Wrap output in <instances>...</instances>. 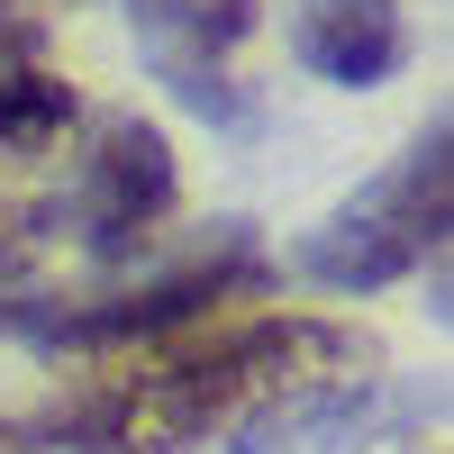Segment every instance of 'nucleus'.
<instances>
[{"instance_id":"1","label":"nucleus","mask_w":454,"mask_h":454,"mask_svg":"<svg viewBox=\"0 0 454 454\" xmlns=\"http://www.w3.org/2000/svg\"><path fill=\"white\" fill-rule=\"evenodd\" d=\"M372 346L355 327L327 318H254L227 327L209 346L155 355L145 372H119V382L82 391L55 419V436H73L82 454H182L209 427H237L254 400H273L291 382H327V372H355Z\"/></svg>"},{"instance_id":"2","label":"nucleus","mask_w":454,"mask_h":454,"mask_svg":"<svg viewBox=\"0 0 454 454\" xmlns=\"http://www.w3.org/2000/svg\"><path fill=\"white\" fill-rule=\"evenodd\" d=\"M445 145H454L445 119H427V137L409 145L382 182H364L336 218L309 227L300 273L327 282V291H382V282H400V273H419V263L445 246V182H454Z\"/></svg>"},{"instance_id":"3","label":"nucleus","mask_w":454,"mask_h":454,"mask_svg":"<svg viewBox=\"0 0 454 454\" xmlns=\"http://www.w3.org/2000/svg\"><path fill=\"white\" fill-rule=\"evenodd\" d=\"M263 282H273V263L246 254V246H227V254L192 263V273L137 282V291H119V300H91V309H46V300H36L27 336H36V346H73V355H100V346H155V336L192 327V318L218 309V300H246V291H263Z\"/></svg>"},{"instance_id":"4","label":"nucleus","mask_w":454,"mask_h":454,"mask_svg":"<svg viewBox=\"0 0 454 454\" xmlns=\"http://www.w3.org/2000/svg\"><path fill=\"white\" fill-rule=\"evenodd\" d=\"M173 145H164V128H145V119H109L100 128V145L82 155V173H73V200L55 209L73 237H82L100 263H119V254H137L145 237H155V218L173 209Z\"/></svg>"},{"instance_id":"5","label":"nucleus","mask_w":454,"mask_h":454,"mask_svg":"<svg viewBox=\"0 0 454 454\" xmlns=\"http://www.w3.org/2000/svg\"><path fill=\"white\" fill-rule=\"evenodd\" d=\"M391 400L372 372H327V382H291L273 400H254L237 419V454H364L382 436Z\"/></svg>"},{"instance_id":"6","label":"nucleus","mask_w":454,"mask_h":454,"mask_svg":"<svg viewBox=\"0 0 454 454\" xmlns=\"http://www.w3.org/2000/svg\"><path fill=\"white\" fill-rule=\"evenodd\" d=\"M291 46H300L309 73H327V82H346V91H372L382 73H400L409 27H400L391 0H300Z\"/></svg>"},{"instance_id":"7","label":"nucleus","mask_w":454,"mask_h":454,"mask_svg":"<svg viewBox=\"0 0 454 454\" xmlns=\"http://www.w3.org/2000/svg\"><path fill=\"white\" fill-rule=\"evenodd\" d=\"M73 119H82L73 82L27 55V36H0V155H46Z\"/></svg>"},{"instance_id":"8","label":"nucleus","mask_w":454,"mask_h":454,"mask_svg":"<svg viewBox=\"0 0 454 454\" xmlns=\"http://www.w3.org/2000/svg\"><path fill=\"white\" fill-rule=\"evenodd\" d=\"M27 254H36V237L0 218V336H10V327L27 336V318H36V300H27Z\"/></svg>"}]
</instances>
